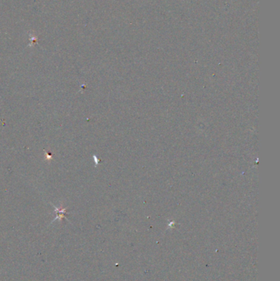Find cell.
Here are the masks:
<instances>
[{
  "instance_id": "1",
  "label": "cell",
  "mask_w": 280,
  "mask_h": 281,
  "mask_svg": "<svg viewBox=\"0 0 280 281\" xmlns=\"http://www.w3.org/2000/svg\"><path fill=\"white\" fill-rule=\"evenodd\" d=\"M53 206L54 208L55 211L57 212V217L53 220V221L56 220H62V219L65 217V213L67 212V209H66V208H64V209H60V208H58L57 206H55V205H53Z\"/></svg>"
}]
</instances>
